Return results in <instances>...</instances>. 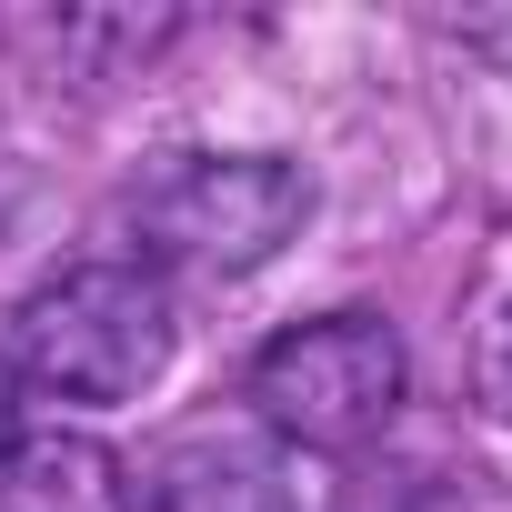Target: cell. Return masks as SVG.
Segmentation results:
<instances>
[{
    "instance_id": "6da1fadb",
    "label": "cell",
    "mask_w": 512,
    "mask_h": 512,
    "mask_svg": "<svg viewBox=\"0 0 512 512\" xmlns=\"http://www.w3.org/2000/svg\"><path fill=\"white\" fill-rule=\"evenodd\" d=\"M171 342H181V312H171L161 272H141V262H71L11 322V362L51 402H131L161 382Z\"/></svg>"
},
{
    "instance_id": "7a4b0ae2",
    "label": "cell",
    "mask_w": 512,
    "mask_h": 512,
    "mask_svg": "<svg viewBox=\"0 0 512 512\" xmlns=\"http://www.w3.org/2000/svg\"><path fill=\"white\" fill-rule=\"evenodd\" d=\"M302 221H312V181L282 151H181L131 201V231H141L151 262L211 272V282L262 272Z\"/></svg>"
},
{
    "instance_id": "3957f363",
    "label": "cell",
    "mask_w": 512,
    "mask_h": 512,
    "mask_svg": "<svg viewBox=\"0 0 512 512\" xmlns=\"http://www.w3.org/2000/svg\"><path fill=\"white\" fill-rule=\"evenodd\" d=\"M392 402H402V342L372 312L292 322L251 362V412H262V432L302 442V452H362L392 422Z\"/></svg>"
},
{
    "instance_id": "277c9868",
    "label": "cell",
    "mask_w": 512,
    "mask_h": 512,
    "mask_svg": "<svg viewBox=\"0 0 512 512\" xmlns=\"http://www.w3.org/2000/svg\"><path fill=\"white\" fill-rule=\"evenodd\" d=\"M131 512H302V492H292V462H282L272 432L191 422L141 462Z\"/></svg>"
},
{
    "instance_id": "5b68a950",
    "label": "cell",
    "mask_w": 512,
    "mask_h": 512,
    "mask_svg": "<svg viewBox=\"0 0 512 512\" xmlns=\"http://www.w3.org/2000/svg\"><path fill=\"white\" fill-rule=\"evenodd\" d=\"M0 512H131V472L91 432H11L0 452Z\"/></svg>"
},
{
    "instance_id": "8992f818",
    "label": "cell",
    "mask_w": 512,
    "mask_h": 512,
    "mask_svg": "<svg viewBox=\"0 0 512 512\" xmlns=\"http://www.w3.org/2000/svg\"><path fill=\"white\" fill-rule=\"evenodd\" d=\"M332 512H462V492H452L432 462H362Z\"/></svg>"
},
{
    "instance_id": "52a82bcc",
    "label": "cell",
    "mask_w": 512,
    "mask_h": 512,
    "mask_svg": "<svg viewBox=\"0 0 512 512\" xmlns=\"http://www.w3.org/2000/svg\"><path fill=\"white\" fill-rule=\"evenodd\" d=\"M472 392H482V412H492V422H512V302L482 322V352H472Z\"/></svg>"
},
{
    "instance_id": "ba28073f",
    "label": "cell",
    "mask_w": 512,
    "mask_h": 512,
    "mask_svg": "<svg viewBox=\"0 0 512 512\" xmlns=\"http://www.w3.org/2000/svg\"><path fill=\"white\" fill-rule=\"evenodd\" d=\"M0 452H11V392H0Z\"/></svg>"
}]
</instances>
